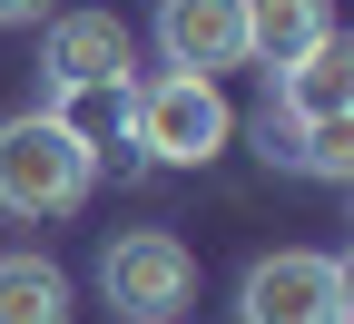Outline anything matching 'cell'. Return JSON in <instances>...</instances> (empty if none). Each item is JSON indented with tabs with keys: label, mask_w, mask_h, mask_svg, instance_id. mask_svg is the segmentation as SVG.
<instances>
[{
	"label": "cell",
	"mask_w": 354,
	"mask_h": 324,
	"mask_svg": "<svg viewBox=\"0 0 354 324\" xmlns=\"http://www.w3.org/2000/svg\"><path fill=\"white\" fill-rule=\"evenodd\" d=\"M99 187V158L50 118V108H20L0 118V216H69Z\"/></svg>",
	"instance_id": "6da1fadb"
},
{
	"label": "cell",
	"mask_w": 354,
	"mask_h": 324,
	"mask_svg": "<svg viewBox=\"0 0 354 324\" xmlns=\"http://www.w3.org/2000/svg\"><path fill=\"white\" fill-rule=\"evenodd\" d=\"M227 137H236V108H227V88L197 79V69H167V79H148L138 99H128V148L158 158V167H207Z\"/></svg>",
	"instance_id": "7a4b0ae2"
},
{
	"label": "cell",
	"mask_w": 354,
	"mask_h": 324,
	"mask_svg": "<svg viewBox=\"0 0 354 324\" xmlns=\"http://www.w3.org/2000/svg\"><path fill=\"white\" fill-rule=\"evenodd\" d=\"M236 324H354V265L315 246H276L246 265Z\"/></svg>",
	"instance_id": "3957f363"
},
{
	"label": "cell",
	"mask_w": 354,
	"mask_h": 324,
	"mask_svg": "<svg viewBox=\"0 0 354 324\" xmlns=\"http://www.w3.org/2000/svg\"><path fill=\"white\" fill-rule=\"evenodd\" d=\"M99 295L118 324H177L197 305V256L167 236V226H138V236H109L99 256Z\"/></svg>",
	"instance_id": "277c9868"
},
{
	"label": "cell",
	"mask_w": 354,
	"mask_h": 324,
	"mask_svg": "<svg viewBox=\"0 0 354 324\" xmlns=\"http://www.w3.org/2000/svg\"><path fill=\"white\" fill-rule=\"evenodd\" d=\"M39 69H50V88H79V79H138V39H128V20H109V10H59L50 39H39Z\"/></svg>",
	"instance_id": "5b68a950"
},
{
	"label": "cell",
	"mask_w": 354,
	"mask_h": 324,
	"mask_svg": "<svg viewBox=\"0 0 354 324\" xmlns=\"http://www.w3.org/2000/svg\"><path fill=\"white\" fill-rule=\"evenodd\" d=\"M158 50H167V69H197V79L236 69L246 59V0H158Z\"/></svg>",
	"instance_id": "8992f818"
},
{
	"label": "cell",
	"mask_w": 354,
	"mask_h": 324,
	"mask_svg": "<svg viewBox=\"0 0 354 324\" xmlns=\"http://www.w3.org/2000/svg\"><path fill=\"white\" fill-rule=\"evenodd\" d=\"M266 108H276V118H344L354 108V39L325 30L315 50H295L276 69V99H266Z\"/></svg>",
	"instance_id": "52a82bcc"
},
{
	"label": "cell",
	"mask_w": 354,
	"mask_h": 324,
	"mask_svg": "<svg viewBox=\"0 0 354 324\" xmlns=\"http://www.w3.org/2000/svg\"><path fill=\"white\" fill-rule=\"evenodd\" d=\"M256 137H266L276 167H305V177H325V187L354 177V108H344V118H276V108H266Z\"/></svg>",
	"instance_id": "ba28073f"
},
{
	"label": "cell",
	"mask_w": 354,
	"mask_h": 324,
	"mask_svg": "<svg viewBox=\"0 0 354 324\" xmlns=\"http://www.w3.org/2000/svg\"><path fill=\"white\" fill-rule=\"evenodd\" d=\"M128 99H138V79H79V88H50V118L88 158H109V148H128Z\"/></svg>",
	"instance_id": "9c48e42d"
},
{
	"label": "cell",
	"mask_w": 354,
	"mask_h": 324,
	"mask_svg": "<svg viewBox=\"0 0 354 324\" xmlns=\"http://www.w3.org/2000/svg\"><path fill=\"white\" fill-rule=\"evenodd\" d=\"M69 314H79V295L50 256H30V246L0 256V324H69Z\"/></svg>",
	"instance_id": "30bf717a"
},
{
	"label": "cell",
	"mask_w": 354,
	"mask_h": 324,
	"mask_svg": "<svg viewBox=\"0 0 354 324\" xmlns=\"http://www.w3.org/2000/svg\"><path fill=\"white\" fill-rule=\"evenodd\" d=\"M325 30H335V0H246V59H266V69L315 50Z\"/></svg>",
	"instance_id": "8fae6325"
},
{
	"label": "cell",
	"mask_w": 354,
	"mask_h": 324,
	"mask_svg": "<svg viewBox=\"0 0 354 324\" xmlns=\"http://www.w3.org/2000/svg\"><path fill=\"white\" fill-rule=\"evenodd\" d=\"M30 20H50V0H0V30H30Z\"/></svg>",
	"instance_id": "7c38bea8"
}]
</instances>
